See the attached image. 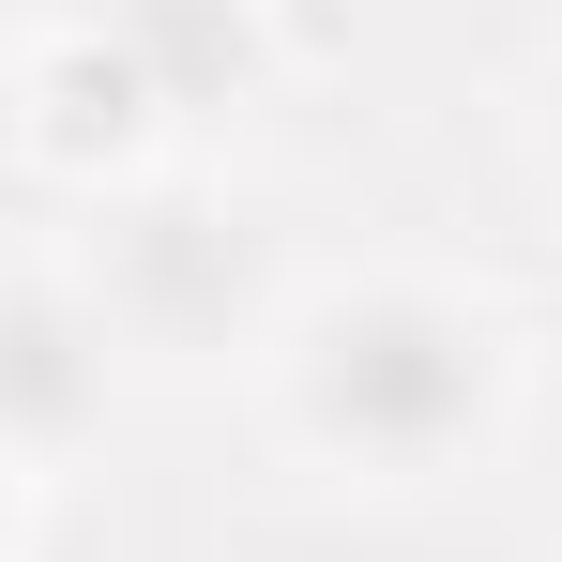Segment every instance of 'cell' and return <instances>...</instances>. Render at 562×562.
Returning <instances> with one entry per match:
<instances>
[{"mask_svg": "<svg viewBox=\"0 0 562 562\" xmlns=\"http://www.w3.org/2000/svg\"><path fill=\"white\" fill-rule=\"evenodd\" d=\"M517 319L486 304L471 274H426V259H350V274L289 289L274 350H259V426L319 486H457V471L502 457L517 426Z\"/></svg>", "mask_w": 562, "mask_h": 562, "instance_id": "cell-1", "label": "cell"}, {"mask_svg": "<svg viewBox=\"0 0 562 562\" xmlns=\"http://www.w3.org/2000/svg\"><path fill=\"white\" fill-rule=\"evenodd\" d=\"M77 274H92L106 335H122V366H168V380L259 366V350H274V319H289L274 228H259L228 183H183V168H153V183L92 198Z\"/></svg>", "mask_w": 562, "mask_h": 562, "instance_id": "cell-2", "label": "cell"}, {"mask_svg": "<svg viewBox=\"0 0 562 562\" xmlns=\"http://www.w3.org/2000/svg\"><path fill=\"white\" fill-rule=\"evenodd\" d=\"M122 411V335L77 259H0V471H77Z\"/></svg>", "mask_w": 562, "mask_h": 562, "instance_id": "cell-3", "label": "cell"}, {"mask_svg": "<svg viewBox=\"0 0 562 562\" xmlns=\"http://www.w3.org/2000/svg\"><path fill=\"white\" fill-rule=\"evenodd\" d=\"M15 106H31V168L77 198H122L168 168V106H153V77L122 61V31L106 15H61L46 46H15Z\"/></svg>", "mask_w": 562, "mask_h": 562, "instance_id": "cell-4", "label": "cell"}, {"mask_svg": "<svg viewBox=\"0 0 562 562\" xmlns=\"http://www.w3.org/2000/svg\"><path fill=\"white\" fill-rule=\"evenodd\" d=\"M92 15L122 31V61L153 77L168 137H183V122H228V106L274 92V0H92Z\"/></svg>", "mask_w": 562, "mask_h": 562, "instance_id": "cell-5", "label": "cell"}, {"mask_svg": "<svg viewBox=\"0 0 562 562\" xmlns=\"http://www.w3.org/2000/svg\"><path fill=\"white\" fill-rule=\"evenodd\" d=\"M31 183V106H15V61H0V198Z\"/></svg>", "mask_w": 562, "mask_h": 562, "instance_id": "cell-6", "label": "cell"}, {"mask_svg": "<svg viewBox=\"0 0 562 562\" xmlns=\"http://www.w3.org/2000/svg\"><path fill=\"white\" fill-rule=\"evenodd\" d=\"M31 548V471H0V562Z\"/></svg>", "mask_w": 562, "mask_h": 562, "instance_id": "cell-7", "label": "cell"}]
</instances>
